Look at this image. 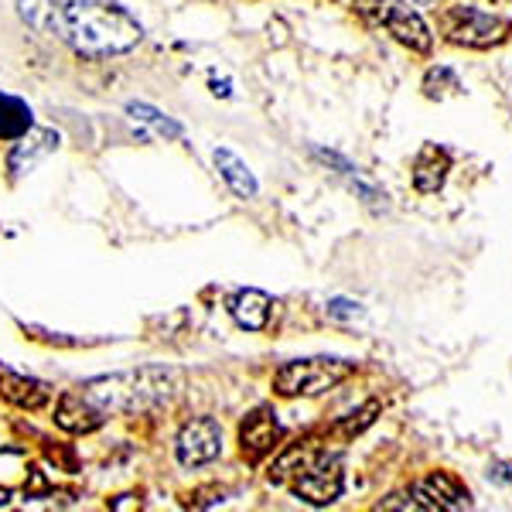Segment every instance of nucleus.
<instances>
[{
    "instance_id": "obj_1",
    "label": "nucleus",
    "mask_w": 512,
    "mask_h": 512,
    "mask_svg": "<svg viewBox=\"0 0 512 512\" xmlns=\"http://www.w3.org/2000/svg\"><path fill=\"white\" fill-rule=\"evenodd\" d=\"M48 35L62 38L65 45H72L79 55L103 59V55L130 52V48L144 38V28L137 24V18H130L117 4L65 0V4H55Z\"/></svg>"
},
{
    "instance_id": "obj_2",
    "label": "nucleus",
    "mask_w": 512,
    "mask_h": 512,
    "mask_svg": "<svg viewBox=\"0 0 512 512\" xmlns=\"http://www.w3.org/2000/svg\"><path fill=\"white\" fill-rule=\"evenodd\" d=\"M178 373L164 366H144V369H127V373L99 376L89 379L82 386V396L89 403H96L99 410H113V414H140L151 410L158 403L168 400L178 386Z\"/></svg>"
},
{
    "instance_id": "obj_3",
    "label": "nucleus",
    "mask_w": 512,
    "mask_h": 512,
    "mask_svg": "<svg viewBox=\"0 0 512 512\" xmlns=\"http://www.w3.org/2000/svg\"><path fill=\"white\" fill-rule=\"evenodd\" d=\"M349 373H352V362L318 355V359H297V362L280 366L274 376V386L280 396H318L338 386Z\"/></svg>"
},
{
    "instance_id": "obj_4",
    "label": "nucleus",
    "mask_w": 512,
    "mask_h": 512,
    "mask_svg": "<svg viewBox=\"0 0 512 512\" xmlns=\"http://www.w3.org/2000/svg\"><path fill=\"white\" fill-rule=\"evenodd\" d=\"M355 7L373 24H383L396 41H403L414 52H427L431 48V31H427L424 18H420L414 7L403 4V0H355Z\"/></svg>"
},
{
    "instance_id": "obj_5",
    "label": "nucleus",
    "mask_w": 512,
    "mask_h": 512,
    "mask_svg": "<svg viewBox=\"0 0 512 512\" xmlns=\"http://www.w3.org/2000/svg\"><path fill=\"white\" fill-rule=\"evenodd\" d=\"M342 458L338 454H318L308 465L297 472L294 492L301 495L311 506H332V502L345 489V472H342Z\"/></svg>"
},
{
    "instance_id": "obj_6",
    "label": "nucleus",
    "mask_w": 512,
    "mask_h": 512,
    "mask_svg": "<svg viewBox=\"0 0 512 512\" xmlns=\"http://www.w3.org/2000/svg\"><path fill=\"white\" fill-rule=\"evenodd\" d=\"M509 35V21L485 14L478 7H454L451 11V41L454 45H468V48H489L506 41Z\"/></svg>"
},
{
    "instance_id": "obj_7",
    "label": "nucleus",
    "mask_w": 512,
    "mask_h": 512,
    "mask_svg": "<svg viewBox=\"0 0 512 512\" xmlns=\"http://www.w3.org/2000/svg\"><path fill=\"white\" fill-rule=\"evenodd\" d=\"M178 461L185 468H202L222 454V427L212 417H195L178 434Z\"/></svg>"
},
{
    "instance_id": "obj_8",
    "label": "nucleus",
    "mask_w": 512,
    "mask_h": 512,
    "mask_svg": "<svg viewBox=\"0 0 512 512\" xmlns=\"http://www.w3.org/2000/svg\"><path fill=\"white\" fill-rule=\"evenodd\" d=\"M414 506L417 509H472V495H468L465 485L458 482V478L444 475V472H434L427 475L424 482L414 485Z\"/></svg>"
},
{
    "instance_id": "obj_9",
    "label": "nucleus",
    "mask_w": 512,
    "mask_h": 512,
    "mask_svg": "<svg viewBox=\"0 0 512 512\" xmlns=\"http://www.w3.org/2000/svg\"><path fill=\"white\" fill-rule=\"evenodd\" d=\"M62 144L59 130H48V127H31L28 134L18 137V144H14L11 158H7V168L14 171V175H28V171H35L41 161L48 158V154L55 151V147Z\"/></svg>"
},
{
    "instance_id": "obj_10",
    "label": "nucleus",
    "mask_w": 512,
    "mask_h": 512,
    "mask_svg": "<svg viewBox=\"0 0 512 512\" xmlns=\"http://www.w3.org/2000/svg\"><path fill=\"white\" fill-rule=\"evenodd\" d=\"M280 441V424H277V414L267 407H260L256 414H250L239 427V444H243V454L250 461H260L263 454H270L277 448Z\"/></svg>"
},
{
    "instance_id": "obj_11",
    "label": "nucleus",
    "mask_w": 512,
    "mask_h": 512,
    "mask_svg": "<svg viewBox=\"0 0 512 512\" xmlns=\"http://www.w3.org/2000/svg\"><path fill=\"white\" fill-rule=\"evenodd\" d=\"M55 424L69 434H93L103 427V410L96 403H89L82 393H65L55 410Z\"/></svg>"
},
{
    "instance_id": "obj_12",
    "label": "nucleus",
    "mask_w": 512,
    "mask_h": 512,
    "mask_svg": "<svg viewBox=\"0 0 512 512\" xmlns=\"http://www.w3.org/2000/svg\"><path fill=\"white\" fill-rule=\"evenodd\" d=\"M0 396L11 403H18L24 410H38L48 403V386L38 383V379H28L21 373H11V369L0 366Z\"/></svg>"
},
{
    "instance_id": "obj_13",
    "label": "nucleus",
    "mask_w": 512,
    "mask_h": 512,
    "mask_svg": "<svg viewBox=\"0 0 512 512\" xmlns=\"http://www.w3.org/2000/svg\"><path fill=\"white\" fill-rule=\"evenodd\" d=\"M448 168H451L448 151H444V147L427 144L424 151H420L417 164H414V185H417V192H424V195L441 192L444 178H448Z\"/></svg>"
},
{
    "instance_id": "obj_14",
    "label": "nucleus",
    "mask_w": 512,
    "mask_h": 512,
    "mask_svg": "<svg viewBox=\"0 0 512 512\" xmlns=\"http://www.w3.org/2000/svg\"><path fill=\"white\" fill-rule=\"evenodd\" d=\"M229 311H233L239 328L260 332V328H267V321H270V297L263 291H256V287H246V291H239L233 301H229Z\"/></svg>"
},
{
    "instance_id": "obj_15",
    "label": "nucleus",
    "mask_w": 512,
    "mask_h": 512,
    "mask_svg": "<svg viewBox=\"0 0 512 512\" xmlns=\"http://www.w3.org/2000/svg\"><path fill=\"white\" fill-rule=\"evenodd\" d=\"M216 168H219L222 181H226V185L233 188V195H239V198H256V178L250 175V168H246V164L239 161L233 151L219 147V151H216Z\"/></svg>"
},
{
    "instance_id": "obj_16",
    "label": "nucleus",
    "mask_w": 512,
    "mask_h": 512,
    "mask_svg": "<svg viewBox=\"0 0 512 512\" xmlns=\"http://www.w3.org/2000/svg\"><path fill=\"white\" fill-rule=\"evenodd\" d=\"M31 130V110L28 103L18 96H4L0 93V137L14 140Z\"/></svg>"
},
{
    "instance_id": "obj_17",
    "label": "nucleus",
    "mask_w": 512,
    "mask_h": 512,
    "mask_svg": "<svg viewBox=\"0 0 512 512\" xmlns=\"http://www.w3.org/2000/svg\"><path fill=\"white\" fill-rule=\"evenodd\" d=\"M127 113H130V117H134L137 123L151 127L158 137H168V140L181 137V123H175L171 117H164V113H161V110H154V106H147V103H130V106H127Z\"/></svg>"
},
{
    "instance_id": "obj_18",
    "label": "nucleus",
    "mask_w": 512,
    "mask_h": 512,
    "mask_svg": "<svg viewBox=\"0 0 512 512\" xmlns=\"http://www.w3.org/2000/svg\"><path fill=\"white\" fill-rule=\"evenodd\" d=\"M458 89H461L458 76H454L451 69H444V65L431 69V72H427V79H424V93L431 99H444L448 93H458Z\"/></svg>"
},
{
    "instance_id": "obj_19",
    "label": "nucleus",
    "mask_w": 512,
    "mask_h": 512,
    "mask_svg": "<svg viewBox=\"0 0 512 512\" xmlns=\"http://www.w3.org/2000/svg\"><path fill=\"white\" fill-rule=\"evenodd\" d=\"M379 410H383V407H379V400L362 403V407L355 410L352 417H345V420H342V427H338V431H342V437H355V434H362V431H366V427L376 420Z\"/></svg>"
},
{
    "instance_id": "obj_20",
    "label": "nucleus",
    "mask_w": 512,
    "mask_h": 512,
    "mask_svg": "<svg viewBox=\"0 0 512 512\" xmlns=\"http://www.w3.org/2000/svg\"><path fill=\"white\" fill-rule=\"evenodd\" d=\"M328 315L342 318V321H355V318H362V308L355 301H345V297H332V301H328Z\"/></svg>"
},
{
    "instance_id": "obj_21",
    "label": "nucleus",
    "mask_w": 512,
    "mask_h": 512,
    "mask_svg": "<svg viewBox=\"0 0 512 512\" xmlns=\"http://www.w3.org/2000/svg\"><path fill=\"white\" fill-rule=\"evenodd\" d=\"M489 482H495V485H512V465H506V461L492 465L489 468Z\"/></svg>"
},
{
    "instance_id": "obj_22",
    "label": "nucleus",
    "mask_w": 512,
    "mask_h": 512,
    "mask_svg": "<svg viewBox=\"0 0 512 512\" xmlns=\"http://www.w3.org/2000/svg\"><path fill=\"white\" fill-rule=\"evenodd\" d=\"M7 502H11V492H7V489H0V506H7Z\"/></svg>"
},
{
    "instance_id": "obj_23",
    "label": "nucleus",
    "mask_w": 512,
    "mask_h": 512,
    "mask_svg": "<svg viewBox=\"0 0 512 512\" xmlns=\"http://www.w3.org/2000/svg\"><path fill=\"white\" fill-rule=\"evenodd\" d=\"M417 4H431V0H417Z\"/></svg>"
}]
</instances>
